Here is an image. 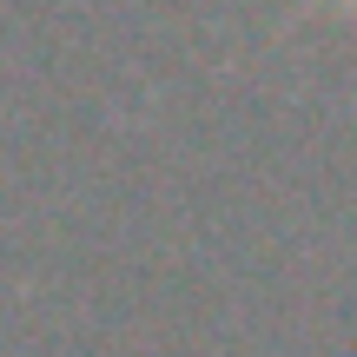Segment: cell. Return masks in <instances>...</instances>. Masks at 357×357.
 <instances>
[{"instance_id": "6da1fadb", "label": "cell", "mask_w": 357, "mask_h": 357, "mask_svg": "<svg viewBox=\"0 0 357 357\" xmlns=\"http://www.w3.org/2000/svg\"><path fill=\"white\" fill-rule=\"evenodd\" d=\"M337 7H344V13H357V0H337Z\"/></svg>"}]
</instances>
